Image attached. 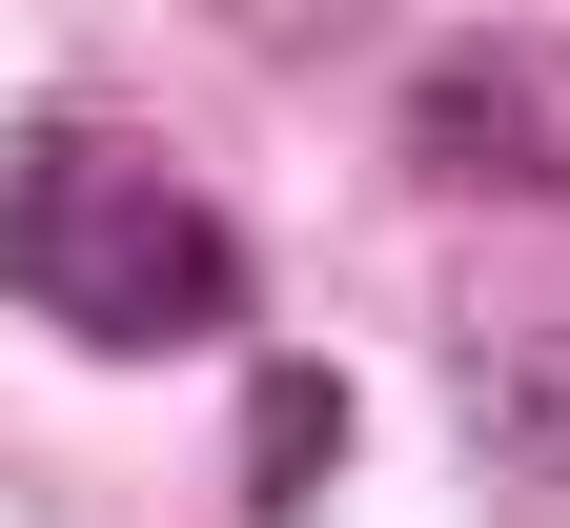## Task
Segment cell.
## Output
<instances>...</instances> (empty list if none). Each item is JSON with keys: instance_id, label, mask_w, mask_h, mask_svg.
I'll return each mask as SVG.
<instances>
[{"instance_id": "1", "label": "cell", "mask_w": 570, "mask_h": 528, "mask_svg": "<svg viewBox=\"0 0 570 528\" xmlns=\"http://www.w3.org/2000/svg\"><path fill=\"white\" fill-rule=\"evenodd\" d=\"M0 285H21L41 326H82V346H225L245 326V223L204 203L164 142L61 122V142L0 163Z\"/></svg>"}, {"instance_id": "2", "label": "cell", "mask_w": 570, "mask_h": 528, "mask_svg": "<svg viewBox=\"0 0 570 528\" xmlns=\"http://www.w3.org/2000/svg\"><path fill=\"white\" fill-rule=\"evenodd\" d=\"M407 163L489 203H570V41H449L407 82Z\"/></svg>"}, {"instance_id": "3", "label": "cell", "mask_w": 570, "mask_h": 528, "mask_svg": "<svg viewBox=\"0 0 570 528\" xmlns=\"http://www.w3.org/2000/svg\"><path fill=\"white\" fill-rule=\"evenodd\" d=\"M469 447H489V488H510V508H550V528H570V326L469 346Z\"/></svg>"}, {"instance_id": "4", "label": "cell", "mask_w": 570, "mask_h": 528, "mask_svg": "<svg viewBox=\"0 0 570 528\" xmlns=\"http://www.w3.org/2000/svg\"><path fill=\"white\" fill-rule=\"evenodd\" d=\"M346 468V387H326V366H265V387H245V508H306Z\"/></svg>"}, {"instance_id": "5", "label": "cell", "mask_w": 570, "mask_h": 528, "mask_svg": "<svg viewBox=\"0 0 570 528\" xmlns=\"http://www.w3.org/2000/svg\"><path fill=\"white\" fill-rule=\"evenodd\" d=\"M225 21H245V41H285V61H306V41H367L387 0H225Z\"/></svg>"}]
</instances>
